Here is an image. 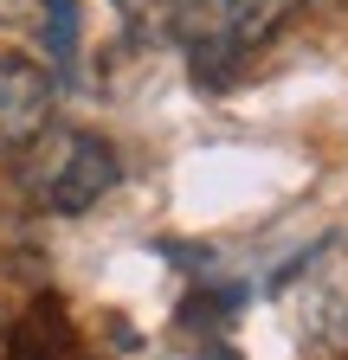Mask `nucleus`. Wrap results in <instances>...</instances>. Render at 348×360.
Masks as SVG:
<instances>
[{
    "instance_id": "f257e3e1",
    "label": "nucleus",
    "mask_w": 348,
    "mask_h": 360,
    "mask_svg": "<svg viewBox=\"0 0 348 360\" xmlns=\"http://www.w3.org/2000/svg\"><path fill=\"white\" fill-rule=\"evenodd\" d=\"M116 180H123L116 148L104 142V135H91V129H71V122H46L13 155V187L39 212H58V219H77L97 200H110Z\"/></svg>"
},
{
    "instance_id": "39448f33",
    "label": "nucleus",
    "mask_w": 348,
    "mask_h": 360,
    "mask_svg": "<svg viewBox=\"0 0 348 360\" xmlns=\"http://www.w3.org/2000/svg\"><path fill=\"white\" fill-rule=\"evenodd\" d=\"M32 32L46 39V65H58V71H65V65L77 58V0H46Z\"/></svg>"
},
{
    "instance_id": "7ed1b4c3",
    "label": "nucleus",
    "mask_w": 348,
    "mask_h": 360,
    "mask_svg": "<svg viewBox=\"0 0 348 360\" xmlns=\"http://www.w3.org/2000/svg\"><path fill=\"white\" fill-rule=\"evenodd\" d=\"M0 360H84V354H77V335L65 322V309L58 302H32L20 322L7 328Z\"/></svg>"
},
{
    "instance_id": "f03ea898",
    "label": "nucleus",
    "mask_w": 348,
    "mask_h": 360,
    "mask_svg": "<svg viewBox=\"0 0 348 360\" xmlns=\"http://www.w3.org/2000/svg\"><path fill=\"white\" fill-rule=\"evenodd\" d=\"M52 71L20 52H0V161H13L52 122Z\"/></svg>"
},
{
    "instance_id": "423d86ee",
    "label": "nucleus",
    "mask_w": 348,
    "mask_h": 360,
    "mask_svg": "<svg viewBox=\"0 0 348 360\" xmlns=\"http://www.w3.org/2000/svg\"><path fill=\"white\" fill-rule=\"evenodd\" d=\"M110 7L136 26V32H161L168 39V20H161V0H110Z\"/></svg>"
},
{
    "instance_id": "0eeeda50",
    "label": "nucleus",
    "mask_w": 348,
    "mask_h": 360,
    "mask_svg": "<svg viewBox=\"0 0 348 360\" xmlns=\"http://www.w3.org/2000/svg\"><path fill=\"white\" fill-rule=\"evenodd\" d=\"M39 7H46V0H0V26H39Z\"/></svg>"
},
{
    "instance_id": "20e7f679",
    "label": "nucleus",
    "mask_w": 348,
    "mask_h": 360,
    "mask_svg": "<svg viewBox=\"0 0 348 360\" xmlns=\"http://www.w3.org/2000/svg\"><path fill=\"white\" fill-rule=\"evenodd\" d=\"M297 7H303V0H220V39L232 45L239 58H251L258 45H271L290 26Z\"/></svg>"
}]
</instances>
